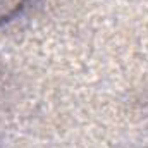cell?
I'll use <instances>...</instances> for the list:
<instances>
[{
  "instance_id": "1",
  "label": "cell",
  "mask_w": 148,
  "mask_h": 148,
  "mask_svg": "<svg viewBox=\"0 0 148 148\" xmlns=\"http://www.w3.org/2000/svg\"><path fill=\"white\" fill-rule=\"evenodd\" d=\"M28 0H0V24L12 21L24 7Z\"/></svg>"
}]
</instances>
